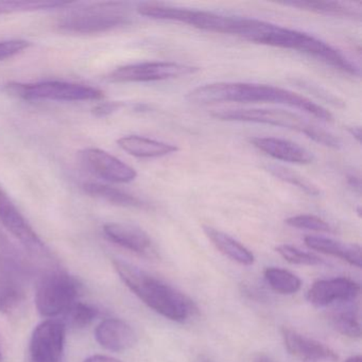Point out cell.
<instances>
[{
	"mask_svg": "<svg viewBox=\"0 0 362 362\" xmlns=\"http://www.w3.org/2000/svg\"><path fill=\"white\" fill-rule=\"evenodd\" d=\"M80 284L63 271H52L42 277L35 292V305L43 317H54L77 302Z\"/></svg>",
	"mask_w": 362,
	"mask_h": 362,
	"instance_id": "ba28073f",
	"label": "cell"
},
{
	"mask_svg": "<svg viewBox=\"0 0 362 362\" xmlns=\"http://www.w3.org/2000/svg\"><path fill=\"white\" fill-rule=\"evenodd\" d=\"M277 253L292 264H300V266H317L323 264V260L317 257L315 254L309 252L302 251L298 247L289 245H277L275 247Z\"/></svg>",
	"mask_w": 362,
	"mask_h": 362,
	"instance_id": "f1b7e54d",
	"label": "cell"
},
{
	"mask_svg": "<svg viewBox=\"0 0 362 362\" xmlns=\"http://www.w3.org/2000/svg\"><path fill=\"white\" fill-rule=\"evenodd\" d=\"M252 145L267 156L290 164L307 165L313 162L310 151L293 141L276 137H253Z\"/></svg>",
	"mask_w": 362,
	"mask_h": 362,
	"instance_id": "e0dca14e",
	"label": "cell"
},
{
	"mask_svg": "<svg viewBox=\"0 0 362 362\" xmlns=\"http://www.w3.org/2000/svg\"><path fill=\"white\" fill-rule=\"evenodd\" d=\"M66 326L57 320H46L33 330L29 344L30 362H61L64 353Z\"/></svg>",
	"mask_w": 362,
	"mask_h": 362,
	"instance_id": "7c38bea8",
	"label": "cell"
},
{
	"mask_svg": "<svg viewBox=\"0 0 362 362\" xmlns=\"http://www.w3.org/2000/svg\"><path fill=\"white\" fill-rule=\"evenodd\" d=\"M266 170L277 179L300 188V190L306 192L309 196L317 197L321 194V190L317 188L315 184L309 181L307 177H303L296 171L291 170V169L279 166V165H268V166H266Z\"/></svg>",
	"mask_w": 362,
	"mask_h": 362,
	"instance_id": "4316f807",
	"label": "cell"
},
{
	"mask_svg": "<svg viewBox=\"0 0 362 362\" xmlns=\"http://www.w3.org/2000/svg\"><path fill=\"white\" fill-rule=\"evenodd\" d=\"M360 293V286L347 277L321 279L307 291V300L315 307H326L334 303H349Z\"/></svg>",
	"mask_w": 362,
	"mask_h": 362,
	"instance_id": "5bb4252c",
	"label": "cell"
},
{
	"mask_svg": "<svg viewBox=\"0 0 362 362\" xmlns=\"http://www.w3.org/2000/svg\"><path fill=\"white\" fill-rule=\"evenodd\" d=\"M137 12L152 20L182 23L207 33L228 35H232L236 18L201 10L171 7L160 4H141L137 8Z\"/></svg>",
	"mask_w": 362,
	"mask_h": 362,
	"instance_id": "52a82bcc",
	"label": "cell"
},
{
	"mask_svg": "<svg viewBox=\"0 0 362 362\" xmlns=\"http://www.w3.org/2000/svg\"><path fill=\"white\" fill-rule=\"evenodd\" d=\"M361 356L360 355H356V356H351V357H349V359L346 360L345 362H361Z\"/></svg>",
	"mask_w": 362,
	"mask_h": 362,
	"instance_id": "8d00e7d4",
	"label": "cell"
},
{
	"mask_svg": "<svg viewBox=\"0 0 362 362\" xmlns=\"http://www.w3.org/2000/svg\"><path fill=\"white\" fill-rule=\"evenodd\" d=\"M203 230L216 249L233 262L243 266H251L255 262L254 254L230 235L211 226H203Z\"/></svg>",
	"mask_w": 362,
	"mask_h": 362,
	"instance_id": "44dd1931",
	"label": "cell"
},
{
	"mask_svg": "<svg viewBox=\"0 0 362 362\" xmlns=\"http://www.w3.org/2000/svg\"><path fill=\"white\" fill-rule=\"evenodd\" d=\"M129 7L124 3L88 4L69 10L59 18L57 27L74 35H98L128 24Z\"/></svg>",
	"mask_w": 362,
	"mask_h": 362,
	"instance_id": "5b68a950",
	"label": "cell"
},
{
	"mask_svg": "<svg viewBox=\"0 0 362 362\" xmlns=\"http://www.w3.org/2000/svg\"><path fill=\"white\" fill-rule=\"evenodd\" d=\"M82 162L90 173L111 183L126 184L134 181L136 170L98 148H88L81 153Z\"/></svg>",
	"mask_w": 362,
	"mask_h": 362,
	"instance_id": "4fadbf2b",
	"label": "cell"
},
{
	"mask_svg": "<svg viewBox=\"0 0 362 362\" xmlns=\"http://www.w3.org/2000/svg\"><path fill=\"white\" fill-rule=\"evenodd\" d=\"M3 361V355H1V351H0V362Z\"/></svg>",
	"mask_w": 362,
	"mask_h": 362,
	"instance_id": "74e56055",
	"label": "cell"
},
{
	"mask_svg": "<svg viewBox=\"0 0 362 362\" xmlns=\"http://www.w3.org/2000/svg\"><path fill=\"white\" fill-rule=\"evenodd\" d=\"M28 270L12 247L0 243V313L10 315L26 300Z\"/></svg>",
	"mask_w": 362,
	"mask_h": 362,
	"instance_id": "9c48e42d",
	"label": "cell"
},
{
	"mask_svg": "<svg viewBox=\"0 0 362 362\" xmlns=\"http://www.w3.org/2000/svg\"><path fill=\"white\" fill-rule=\"evenodd\" d=\"M30 43L24 40H7L0 41V61L8 60L18 56L29 48Z\"/></svg>",
	"mask_w": 362,
	"mask_h": 362,
	"instance_id": "4dcf8cb0",
	"label": "cell"
},
{
	"mask_svg": "<svg viewBox=\"0 0 362 362\" xmlns=\"http://www.w3.org/2000/svg\"><path fill=\"white\" fill-rule=\"evenodd\" d=\"M304 243L309 249L334 256L344 260L351 266L361 268V247L359 245L341 243L334 239L313 235L305 237Z\"/></svg>",
	"mask_w": 362,
	"mask_h": 362,
	"instance_id": "ffe728a7",
	"label": "cell"
},
{
	"mask_svg": "<svg viewBox=\"0 0 362 362\" xmlns=\"http://www.w3.org/2000/svg\"><path fill=\"white\" fill-rule=\"evenodd\" d=\"M194 105L216 103H275L306 112L323 122H334V116L322 105L292 90L268 84L245 82H216L194 88L186 96Z\"/></svg>",
	"mask_w": 362,
	"mask_h": 362,
	"instance_id": "7a4b0ae2",
	"label": "cell"
},
{
	"mask_svg": "<svg viewBox=\"0 0 362 362\" xmlns=\"http://www.w3.org/2000/svg\"><path fill=\"white\" fill-rule=\"evenodd\" d=\"M199 71H200L199 67L192 66V65L153 61V62L135 63V64L118 67L107 76V79L113 83H144V82L177 79V78L194 75Z\"/></svg>",
	"mask_w": 362,
	"mask_h": 362,
	"instance_id": "30bf717a",
	"label": "cell"
},
{
	"mask_svg": "<svg viewBox=\"0 0 362 362\" xmlns=\"http://www.w3.org/2000/svg\"><path fill=\"white\" fill-rule=\"evenodd\" d=\"M284 6L322 14V16H334V18H361V10L353 4L339 3V1H291L284 3Z\"/></svg>",
	"mask_w": 362,
	"mask_h": 362,
	"instance_id": "7402d4cb",
	"label": "cell"
},
{
	"mask_svg": "<svg viewBox=\"0 0 362 362\" xmlns=\"http://www.w3.org/2000/svg\"><path fill=\"white\" fill-rule=\"evenodd\" d=\"M351 303V302H349ZM349 303H345V306L337 309L332 315V323L337 332L349 338H360L361 336V324H360L358 309L349 306Z\"/></svg>",
	"mask_w": 362,
	"mask_h": 362,
	"instance_id": "cb8c5ba5",
	"label": "cell"
},
{
	"mask_svg": "<svg viewBox=\"0 0 362 362\" xmlns=\"http://www.w3.org/2000/svg\"><path fill=\"white\" fill-rule=\"evenodd\" d=\"M264 279L275 292L285 296L296 293L302 286V281L296 274L276 267L267 268L264 270Z\"/></svg>",
	"mask_w": 362,
	"mask_h": 362,
	"instance_id": "d4e9b609",
	"label": "cell"
},
{
	"mask_svg": "<svg viewBox=\"0 0 362 362\" xmlns=\"http://www.w3.org/2000/svg\"><path fill=\"white\" fill-rule=\"evenodd\" d=\"M0 223L20 241L25 250L37 258H52V253L41 237L33 230L7 192L0 187Z\"/></svg>",
	"mask_w": 362,
	"mask_h": 362,
	"instance_id": "8fae6325",
	"label": "cell"
},
{
	"mask_svg": "<svg viewBox=\"0 0 362 362\" xmlns=\"http://www.w3.org/2000/svg\"><path fill=\"white\" fill-rule=\"evenodd\" d=\"M254 362H275L270 356L266 355V354H258L256 356Z\"/></svg>",
	"mask_w": 362,
	"mask_h": 362,
	"instance_id": "d590c367",
	"label": "cell"
},
{
	"mask_svg": "<svg viewBox=\"0 0 362 362\" xmlns=\"http://www.w3.org/2000/svg\"><path fill=\"white\" fill-rule=\"evenodd\" d=\"M286 223L291 228L298 230H313L317 233H332V230L329 224L315 215H296L288 218Z\"/></svg>",
	"mask_w": 362,
	"mask_h": 362,
	"instance_id": "f546056e",
	"label": "cell"
},
{
	"mask_svg": "<svg viewBox=\"0 0 362 362\" xmlns=\"http://www.w3.org/2000/svg\"><path fill=\"white\" fill-rule=\"evenodd\" d=\"M222 122H253L268 124L277 128L288 129L304 134L315 143L326 147L339 149L342 145L340 139L324 129L305 120L302 116L285 110L273 109H228L219 110L211 114Z\"/></svg>",
	"mask_w": 362,
	"mask_h": 362,
	"instance_id": "277c9868",
	"label": "cell"
},
{
	"mask_svg": "<svg viewBox=\"0 0 362 362\" xmlns=\"http://www.w3.org/2000/svg\"><path fill=\"white\" fill-rule=\"evenodd\" d=\"M233 35L258 45L294 50L313 57L343 73L351 76L360 75L359 69L355 63L349 61L342 52L329 44L296 29L279 26L256 18L237 16Z\"/></svg>",
	"mask_w": 362,
	"mask_h": 362,
	"instance_id": "6da1fadb",
	"label": "cell"
},
{
	"mask_svg": "<svg viewBox=\"0 0 362 362\" xmlns=\"http://www.w3.org/2000/svg\"><path fill=\"white\" fill-rule=\"evenodd\" d=\"M71 5L63 1H5L0 0V16L22 12L47 11Z\"/></svg>",
	"mask_w": 362,
	"mask_h": 362,
	"instance_id": "83f0119b",
	"label": "cell"
},
{
	"mask_svg": "<svg viewBox=\"0 0 362 362\" xmlns=\"http://www.w3.org/2000/svg\"><path fill=\"white\" fill-rule=\"evenodd\" d=\"M347 182H349V186L353 187L354 190L360 194V190H361V184H360V179L358 177H356L355 175H349L347 177Z\"/></svg>",
	"mask_w": 362,
	"mask_h": 362,
	"instance_id": "836d02e7",
	"label": "cell"
},
{
	"mask_svg": "<svg viewBox=\"0 0 362 362\" xmlns=\"http://www.w3.org/2000/svg\"><path fill=\"white\" fill-rule=\"evenodd\" d=\"M97 342L107 351H124L134 346L137 341L134 329L120 319H107L95 330Z\"/></svg>",
	"mask_w": 362,
	"mask_h": 362,
	"instance_id": "ac0fdd59",
	"label": "cell"
},
{
	"mask_svg": "<svg viewBox=\"0 0 362 362\" xmlns=\"http://www.w3.org/2000/svg\"><path fill=\"white\" fill-rule=\"evenodd\" d=\"M113 267L124 285L162 317L184 323L197 313L196 305L189 298L162 279L124 260L114 259Z\"/></svg>",
	"mask_w": 362,
	"mask_h": 362,
	"instance_id": "3957f363",
	"label": "cell"
},
{
	"mask_svg": "<svg viewBox=\"0 0 362 362\" xmlns=\"http://www.w3.org/2000/svg\"><path fill=\"white\" fill-rule=\"evenodd\" d=\"M118 146L124 151L134 158H156L170 156L179 151V148L173 144L156 141L149 137L139 135H127L117 141Z\"/></svg>",
	"mask_w": 362,
	"mask_h": 362,
	"instance_id": "d6986e66",
	"label": "cell"
},
{
	"mask_svg": "<svg viewBox=\"0 0 362 362\" xmlns=\"http://www.w3.org/2000/svg\"><path fill=\"white\" fill-rule=\"evenodd\" d=\"M83 362H122L114 357L105 355H94L86 358Z\"/></svg>",
	"mask_w": 362,
	"mask_h": 362,
	"instance_id": "d6a6232c",
	"label": "cell"
},
{
	"mask_svg": "<svg viewBox=\"0 0 362 362\" xmlns=\"http://www.w3.org/2000/svg\"><path fill=\"white\" fill-rule=\"evenodd\" d=\"M122 107V103H100L93 109L95 115L98 117H105V116L111 115L114 112L118 111Z\"/></svg>",
	"mask_w": 362,
	"mask_h": 362,
	"instance_id": "1f68e13d",
	"label": "cell"
},
{
	"mask_svg": "<svg viewBox=\"0 0 362 362\" xmlns=\"http://www.w3.org/2000/svg\"><path fill=\"white\" fill-rule=\"evenodd\" d=\"M281 337L286 349L298 359L308 362H334L338 359L337 354L327 345L291 328L283 327Z\"/></svg>",
	"mask_w": 362,
	"mask_h": 362,
	"instance_id": "2e32d148",
	"label": "cell"
},
{
	"mask_svg": "<svg viewBox=\"0 0 362 362\" xmlns=\"http://www.w3.org/2000/svg\"><path fill=\"white\" fill-rule=\"evenodd\" d=\"M105 236L111 243L147 258L158 257V251L149 235L139 226L122 222H110L103 226Z\"/></svg>",
	"mask_w": 362,
	"mask_h": 362,
	"instance_id": "9a60e30c",
	"label": "cell"
},
{
	"mask_svg": "<svg viewBox=\"0 0 362 362\" xmlns=\"http://www.w3.org/2000/svg\"><path fill=\"white\" fill-rule=\"evenodd\" d=\"M349 134L351 136L355 137L358 141H361V130H360L359 127H351V128H349Z\"/></svg>",
	"mask_w": 362,
	"mask_h": 362,
	"instance_id": "e575fe53",
	"label": "cell"
},
{
	"mask_svg": "<svg viewBox=\"0 0 362 362\" xmlns=\"http://www.w3.org/2000/svg\"><path fill=\"white\" fill-rule=\"evenodd\" d=\"M86 194L101 199L110 204L117 206L131 207V209H147V204L141 199L124 190L118 189L107 184L88 182L83 185Z\"/></svg>",
	"mask_w": 362,
	"mask_h": 362,
	"instance_id": "603a6c76",
	"label": "cell"
},
{
	"mask_svg": "<svg viewBox=\"0 0 362 362\" xmlns=\"http://www.w3.org/2000/svg\"><path fill=\"white\" fill-rule=\"evenodd\" d=\"M4 90L24 100L97 101L103 98V90L83 84L65 81H42L35 83H8Z\"/></svg>",
	"mask_w": 362,
	"mask_h": 362,
	"instance_id": "8992f818",
	"label": "cell"
},
{
	"mask_svg": "<svg viewBox=\"0 0 362 362\" xmlns=\"http://www.w3.org/2000/svg\"><path fill=\"white\" fill-rule=\"evenodd\" d=\"M98 313L99 310L96 307L86 303L76 302L65 311L64 321L62 322L65 326L82 329L90 326L98 317Z\"/></svg>",
	"mask_w": 362,
	"mask_h": 362,
	"instance_id": "484cf974",
	"label": "cell"
}]
</instances>
